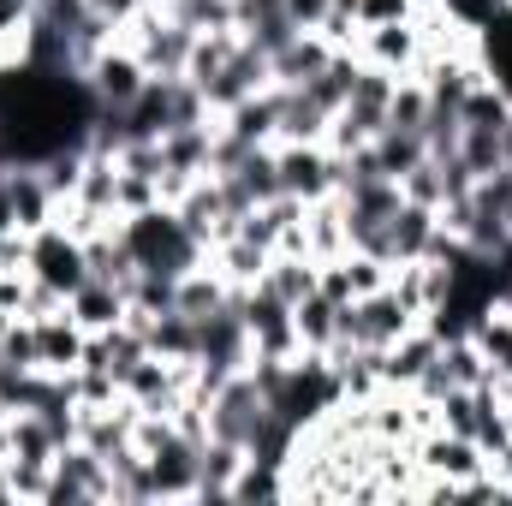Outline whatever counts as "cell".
Here are the masks:
<instances>
[{
	"mask_svg": "<svg viewBox=\"0 0 512 506\" xmlns=\"http://www.w3.org/2000/svg\"><path fill=\"white\" fill-rule=\"evenodd\" d=\"M84 84H90L96 108L126 114L131 102L143 96V84H149V66L137 60V48H131L126 36H114V42H108V48H96V60L84 66Z\"/></svg>",
	"mask_w": 512,
	"mask_h": 506,
	"instance_id": "4",
	"label": "cell"
},
{
	"mask_svg": "<svg viewBox=\"0 0 512 506\" xmlns=\"http://www.w3.org/2000/svg\"><path fill=\"white\" fill-rule=\"evenodd\" d=\"M30 334H36V370H54V376H72L84 364V328L72 322V310H48V316H30Z\"/></svg>",
	"mask_w": 512,
	"mask_h": 506,
	"instance_id": "8",
	"label": "cell"
},
{
	"mask_svg": "<svg viewBox=\"0 0 512 506\" xmlns=\"http://www.w3.org/2000/svg\"><path fill=\"white\" fill-rule=\"evenodd\" d=\"M262 286H268L274 298H286V304H304V298L322 286V262H316V256H286V251H274V256H268V274H262Z\"/></svg>",
	"mask_w": 512,
	"mask_h": 506,
	"instance_id": "13",
	"label": "cell"
},
{
	"mask_svg": "<svg viewBox=\"0 0 512 506\" xmlns=\"http://www.w3.org/2000/svg\"><path fill=\"white\" fill-rule=\"evenodd\" d=\"M233 6H239V0H233Z\"/></svg>",
	"mask_w": 512,
	"mask_h": 506,
	"instance_id": "21",
	"label": "cell"
},
{
	"mask_svg": "<svg viewBox=\"0 0 512 506\" xmlns=\"http://www.w3.org/2000/svg\"><path fill=\"white\" fill-rule=\"evenodd\" d=\"M370 155H376V167H382L387 179H405V173L429 155V137H423V131H393L387 126L382 137L370 143Z\"/></svg>",
	"mask_w": 512,
	"mask_h": 506,
	"instance_id": "14",
	"label": "cell"
},
{
	"mask_svg": "<svg viewBox=\"0 0 512 506\" xmlns=\"http://www.w3.org/2000/svg\"><path fill=\"white\" fill-rule=\"evenodd\" d=\"M66 310H72V322L84 328V334H108V328H120L131 310V292L126 286H114V280H84L72 298H66Z\"/></svg>",
	"mask_w": 512,
	"mask_h": 506,
	"instance_id": "9",
	"label": "cell"
},
{
	"mask_svg": "<svg viewBox=\"0 0 512 506\" xmlns=\"http://www.w3.org/2000/svg\"><path fill=\"white\" fill-rule=\"evenodd\" d=\"M417 0H358V24H387V18H411Z\"/></svg>",
	"mask_w": 512,
	"mask_h": 506,
	"instance_id": "16",
	"label": "cell"
},
{
	"mask_svg": "<svg viewBox=\"0 0 512 506\" xmlns=\"http://www.w3.org/2000/svg\"><path fill=\"white\" fill-rule=\"evenodd\" d=\"M12 322H18V310H0V340L12 334Z\"/></svg>",
	"mask_w": 512,
	"mask_h": 506,
	"instance_id": "20",
	"label": "cell"
},
{
	"mask_svg": "<svg viewBox=\"0 0 512 506\" xmlns=\"http://www.w3.org/2000/svg\"><path fill=\"white\" fill-rule=\"evenodd\" d=\"M24 268H30V280H42V286H54L60 298H72L84 280H90V256H84V239L72 233V227H42V233H30V256H24Z\"/></svg>",
	"mask_w": 512,
	"mask_h": 506,
	"instance_id": "3",
	"label": "cell"
},
{
	"mask_svg": "<svg viewBox=\"0 0 512 506\" xmlns=\"http://www.w3.org/2000/svg\"><path fill=\"white\" fill-rule=\"evenodd\" d=\"M304 245L316 262H334V256L352 251V233H346V203H340V191L334 197H316V203H304Z\"/></svg>",
	"mask_w": 512,
	"mask_h": 506,
	"instance_id": "10",
	"label": "cell"
},
{
	"mask_svg": "<svg viewBox=\"0 0 512 506\" xmlns=\"http://www.w3.org/2000/svg\"><path fill=\"white\" fill-rule=\"evenodd\" d=\"M72 501H114V477H108V459L90 453L84 441H66L54 453V471H48V501L42 506H72Z\"/></svg>",
	"mask_w": 512,
	"mask_h": 506,
	"instance_id": "5",
	"label": "cell"
},
{
	"mask_svg": "<svg viewBox=\"0 0 512 506\" xmlns=\"http://www.w3.org/2000/svg\"><path fill=\"white\" fill-rule=\"evenodd\" d=\"M292 328H298V352L328 358V352H334V340H340V304L316 286L304 304H292Z\"/></svg>",
	"mask_w": 512,
	"mask_h": 506,
	"instance_id": "11",
	"label": "cell"
},
{
	"mask_svg": "<svg viewBox=\"0 0 512 506\" xmlns=\"http://www.w3.org/2000/svg\"><path fill=\"white\" fill-rule=\"evenodd\" d=\"M6 179H12V215H18V233H42V227L60 221V191L48 185L42 161H18V167H6Z\"/></svg>",
	"mask_w": 512,
	"mask_h": 506,
	"instance_id": "7",
	"label": "cell"
},
{
	"mask_svg": "<svg viewBox=\"0 0 512 506\" xmlns=\"http://www.w3.org/2000/svg\"><path fill=\"white\" fill-rule=\"evenodd\" d=\"M0 233H18V215H12V179L0 167Z\"/></svg>",
	"mask_w": 512,
	"mask_h": 506,
	"instance_id": "18",
	"label": "cell"
},
{
	"mask_svg": "<svg viewBox=\"0 0 512 506\" xmlns=\"http://www.w3.org/2000/svg\"><path fill=\"white\" fill-rule=\"evenodd\" d=\"M274 161H280V191L298 203L334 197L346 185V155H334L328 143H274Z\"/></svg>",
	"mask_w": 512,
	"mask_h": 506,
	"instance_id": "2",
	"label": "cell"
},
{
	"mask_svg": "<svg viewBox=\"0 0 512 506\" xmlns=\"http://www.w3.org/2000/svg\"><path fill=\"white\" fill-rule=\"evenodd\" d=\"M268 256L274 251H262V245H251L245 233H233V239H221V245L209 251V262L221 268V280H227L233 292H251L256 280L268 274Z\"/></svg>",
	"mask_w": 512,
	"mask_h": 506,
	"instance_id": "12",
	"label": "cell"
},
{
	"mask_svg": "<svg viewBox=\"0 0 512 506\" xmlns=\"http://www.w3.org/2000/svg\"><path fill=\"white\" fill-rule=\"evenodd\" d=\"M387 126H393V131H423V126H429V90H423V78H417V72L393 84Z\"/></svg>",
	"mask_w": 512,
	"mask_h": 506,
	"instance_id": "15",
	"label": "cell"
},
{
	"mask_svg": "<svg viewBox=\"0 0 512 506\" xmlns=\"http://www.w3.org/2000/svg\"><path fill=\"white\" fill-rule=\"evenodd\" d=\"M143 6H149V0H90V12H96V18H108L114 30H126Z\"/></svg>",
	"mask_w": 512,
	"mask_h": 506,
	"instance_id": "17",
	"label": "cell"
},
{
	"mask_svg": "<svg viewBox=\"0 0 512 506\" xmlns=\"http://www.w3.org/2000/svg\"><path fill=\"white\" fill-rule=\"evenodd\" d=\"M0 506H18V489H12V465L0 459Z\"/></svg>",
	"mask_w": 512,
	"mask_h": 506,
	"instance_id": "19",
	"label": "cell"
},
{
	"mask_svg": "<svg viewBox=\"0 0 512 506\" xmlns=\"http://www.w3.org/2000/svg\"><path fill=\"white\" fill-rule=\"evenodd\" d=\"M352 54L364 66H376L387 78H411L423 66V36H417V18H387V24H364Z\"/></svg>",
	"mask_w": 512,
	"mask_h": 506,
	"instance_id": "6",
	"label": "cell"
},
{
	"mask_svg": "<svg viewBox=\"0 0 512 506\" xmlns=\"http://www.w3.org/2000/svg\"><path fill=\"white\" fill-rule=\"evenodd\" d=\"M120 239H126V256L137 274H155V280H179V274H191L197 262H203V245H197V233L179 221V209L173 203H149V209H137L120 221Z\"/></svg>",
	"mask_w": 512,
	"mask_h": 506,
	"instance_id": "1",
	"label": "cell"
}]
</instances>
